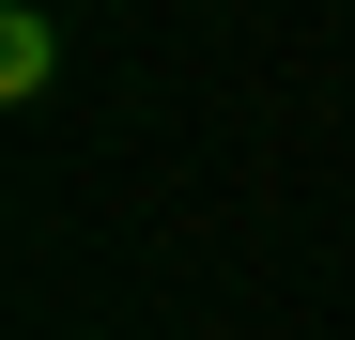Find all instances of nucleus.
I'll return each mask as SVG.
<instances>
[{"instance_id":"obj_1","label":"nucleus","mask_w":355,"mask_h":340,"mask_svg":"<svg viewBox=\"0 0 355 340\" xmlns=\"http://www.w3.org/2000/svg\"><path fill=\"white\" fill-rule=\"evenodd\" d=\"M46 78H62V31H46V16H31V0H16V16H0V93H16V108H31Z\"/></svg>"}]
</instances>
